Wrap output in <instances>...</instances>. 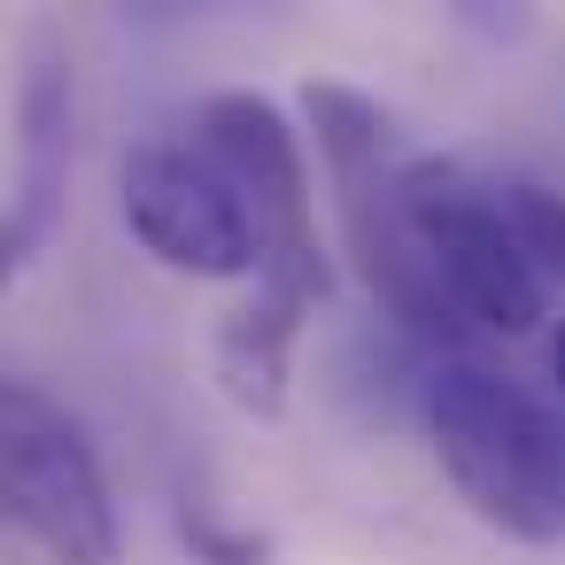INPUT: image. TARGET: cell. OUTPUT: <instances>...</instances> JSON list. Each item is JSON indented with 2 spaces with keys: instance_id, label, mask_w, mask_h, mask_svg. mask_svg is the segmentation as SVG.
I'll list each match as a JSON object with an SVG mask.
<instances>
[{
  "instance_id": "cell-1",
  "label": "cell",
  "mask_w": 565,
  "mask_h": 565,
  "mask_svg": "<svg viewBox=\"0 0 565 565\" xmlns=\"http://www.w3.org/2000/svg\"><path fill=\"white\" fill-rule=\"evenodd\" d=\"M426 441L449 472V488L488 519L495 534L550 550L565 542V426L542 395L488 364H441L418 395Z\"/></svg>"
},
{
  "instance_id": "cell-2",
  "label": "cell",
  "mask_w": 565,
  "mask_h": 565,
  "mask_svg": "<svg viewBox=\"0 0 565 565\" xmlns=\"http://www.w3.org/2000/svg\"><path fill=\"white\" fill-rule=\"evenodd\" d=\"M302 117L318 132V163H326V186H333V210H341V241L364 271V287L426 341L441 333H465L441 271L426 264L418 233H411V210H403V163H395V140H387V117L372 94L356 86H333V78H310L302 86Z\"/></svg>"
},
{
  "instance_id": "cell-3",
  "label": "cell",
  "mask_w": 565,
  "mask_h": 565,
  "mask_svg": "<svg viewBox=\"0 0 565 565\" xmlns=\"http://www.w3.org/2000/svg\"><path fill=\"white\" fill-rule=\"evenodd\" d=\"M0 503L55 565H117V495L86 426L32 380L0 387Z\"/></svg>"
},
{
  "instance_id": "cell-4",
  "label": "cell",
  "mask_w": 565,
  "mask_h": 565,
  "mask_svg": "<svg viewBox=\"0 0 565 565\" xmlns=\"http://www.w3.org/2000/svg\"><path fill=\"white\" fill-rule=\"evenodd\" d=\"M194 148H202V163L233 186V202H241L248 225H256V248H264L256 287L310 310L333 271H326L318 217H310L302 140H295V125L279 117V102H264V94H210L202 117H194Z\"/></svg>"
},
{
  "instance_id": "cell-5",
  "label": "cell",
  "mask_w": 565,
  "mask_h": 565,
  "mask_svg": "<svg viewBox=\"0 0 565 565\" xmlns=\"http://www.w3.org/2000/svg\"><path fill=\"white\" fill-rule=\"evenodd\" d=\"M403 210H411V233H418L426 264L441 271L465 326L526 333L542 318L550 279L526 256V241L503 210V186H480L472 171L418 156V163H403Z\"/></svg>"
},
{
  "instance_id": "cell-6",
  "label": "cell",
  "mask_w": 565,
  "mask_h": 565,
  "mask_svg": "<svg viewBox=\"0 0 565 565\" xmlns=\"http://www.w3.org/2000/svg\"><path fill=\"white\" fill-rule=\"evenodd\" d=\"M117 186H125V225L156 264H171L186 279L264 271L256 225L233 202V186L202 163V148H132Z\"/></svg>"
},
{
  "instance_id": "cell-7",
  "label": "cell",
  "mask_w": 565,
  "mask_h": 565,
  "mask_svg": "<svg viewBox=\"0 0 565 565\" xmlns=\"http://www.w3.org/2000/svg\"><path fill=\"white\" fill-rule=\"evenodd\" d=\"M71 117H78V102H71V71L40 47L32 71H24V102H17L24 140H17L9 264H24V256L47 241V225H55V202H63V186H71Z\"/></svg>"
},
{
  "instance_id": "cell-8",
  "label": "cell",
  "mask_w": 565,
  "mask_h": 565,
  "mask_svg": "<svg viewBox=\"0 0 565 565\" xmlns=\"http://www.w3.org/2000/svg\"><path fill=\"white\" fill-rule=\"evenodd\" d=\"M302 333V302L287 295H248L225 326H217V380L248 418H279L287 411V356Z\"/></svg>"
},
{
  "instance_id": "cell-9",
  "label": "cell",
  "mask_w": 565,
  "mask_h": 565,
  "mask_svg": "<svg viewBox=\"0 0 565 565\" xmlns=\"http://www.w3.org/2000/svg\"><path fill=\"white\" fill-rule=\"evenodd\" d=\"M503 210H511V225H519V241H526V256L542 264V279H565V194H550V186H503Z\"/></svg>"
},
{
  "instance_id": "cell-10",
  "label": "cell",
  "mask_w": 565,
  "mask_h": 565,
  "mask_svg": "<svg viewBox=\"0 0 565 565\" xmlns=\"http://www.w3.org/2000/svg\"><path fill=\"white\" fill-rule=\"evenodd\" d=\"M179 526H186V542H194L202 565H264V542H256V534H233V526L210 519V511H186Z\"/></svg>"
},
{
  "instance_id": "cell-11",
  "label": "cell",
  "mask_w": 565,
  "mask_h": 565,
  "mask_svg": "<svg viewBox=\"0 0 565 565\" xmlns=\"http://www.w3.org/2000/svg\"><path fill=\"white\" fill-rule=\"evenodd\" d=\"M550 372H557V387H565V326H557V341H550Z\"/></svg>"
}]
</instances>
